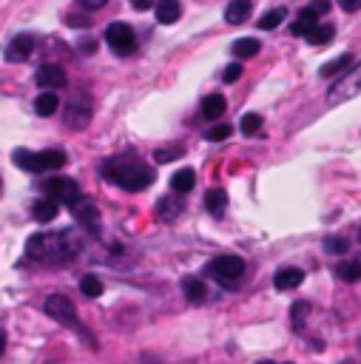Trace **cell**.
<instances>
[{
  "label": "cell",
  "instance_id": "obj_1",
  "mask_svg": "<svg viewBox=\"0 0 361 364\" xmlns=\"http://www.w3.org/2000/svg\"><path fill=\"white\" fill-rule=\"evenodd\" d=\"M83 251V239L77 231H60V233H32L26 242V256L32 262L46 265H63L72 262Z\"/></svg>",
  "mask_w": 361,
  "mask_h": 364
},
{
  "label": "cell",
  "instance_id": "obj_2",
  "mask_svg": "<svg viewBox=\"0 0 361 364\" xmlns=\"http://www.w3.org/2000/svg\"><path fill=\"white\" fill-rule=\"evenodd\" d=\"M100 171L108 182H117L126 191H145L154 182V168H148L142 163H131V160H106Z\"/></svg>",
  "mask_w": 361,
  "mask_h": 364
},
{
  "label": "cell",
  "instance_id": "obj_3",
  "mask_svg": "<svg viewBox=\"0 0 361 364\" xmlns=\"http://www.w3.org/2000/svg\"><path fill=\"white\" fill-rule=\"evenodd\" d=\"M205 273L214 282H219L222 288H236L245 276V262L239 256H217V259L208 262Z\"/></svg>",
  "mask_w": 361,
  "mask_h": 364
},
{
  "label": "cell",
  "instance_id": "obj_4",
  "mask_svg": "<svg viewBox=\"0 0 361 364\" xmlns=\"http://www.w3.org/2000/svg\"><path fill=\"white\" fill-rule=\"evenodd\" d=\"M358 94H361V63H355L344 77H339L333 83V88L327 91V103L342 106V103H347V100H353Z\"/></svg>",
  "mask_w": 361,
  "mask_h": 364
},
{
  "label": "cell",
  "instance_id": "obj_5",
  "mask_svg": "<svg viewBox=\"0 0 361 364\" xmlns=\"http://www.w3.org/2000/svg\"><path fill=\"white\" fill-rule=\"evenodd\" d=\"M106 43H108V49H111L114 54L128 57V54H134V49H137V35H134V28H131L128 23H111V26L106 28Z\"/></svg>",
  "mask_w": 361,
  "mask_h": 364
},
{
  "label": "cell",
  "instance_id": "obj_6",
  "mask_svg": "<svg viewBox=\"0 0 361 364\" xmlns=\"http://www.w3.org/2000/svg\"><path fill=\"white\" fill-rule=\"evenodd\" d=\"M88 123H92V100H88L83 91H77L66 106V126L74 131H83Z\"/></svg>",
  "mask_w": 361,
  "mask_h": 364
},
{
  "label": "cell",
  "instance_id": "obj_7",
  "mask_svg": "<svg viewBox=\"0 0 361 364\" xmlns=\"http://www.w3.org/2000/svg\"><path fill=\"white\" fill-rule=\"evenodd\" d=\"M46 313L51 316V319H57V322H63V324H74L77 330H83L80 324H77V308H74V301L69 299V296H63V293H54V296H49L46 299Z\"/></svg>",
  "mask_w": 361,
  "mask_h": 364
},
{
  "label": "cell",
  "instance_id": "obj_8",
  "mask_svg": "<svg viewBox=\"0 0 361 364\" xmlns=\"http://www.w3.org/2000/svg\"><path fill=\"white\" fill-rule=\"evenodd\" d=\"M69 210H72L74 220H77L83 228H88L94 236L100 233V210H97V205H94L92 199H83V197H77L74 202H69Z\"/></svg>",
  "mask_w": 361,
  "mask_h": 364
},
{
  "label": "cell",
  "instance_id": "obj_9",
  "mask_svg": "<svg viewBox=\"0 0 361 364\" xmlns=\"http://www.w3.org/2000/svg\"><path fill=\"white\" fill-rule=\"evenodd\" d=\"M43 191H46V197H51L57 202H74L80 197V185H77L74 179H69V176H51V179H46L43 182Z\"/></svg>",
  "mask_w": 361,
  "mask_h": 364
},
{
  "label": "cell",
  "instance_id": "obj_10",
  "mask_svg": "<svg viewBox=\"0 0 361 364\" xmlns=\"http://www.w3.org/2000/svg\"><path fill=\"white\" fill-rule=\"evenodd\" d=\"M66 72H63V66H54V63H46V66H40L37 69V74H35V83L40 85V88H46V91H54V88H63L66 85Z\"/></svg>",
  "mask_w": 361,
  "mask_h": 364
},
{
  "label": "cell",
  "instance_id": "obj_11",
  "mask_svg": "<svg viewBox=\"0 0 361 364\" xmlns=\"http://www.w3.org/2000/svg\"><path fill=\"white\" fill-rule=\"evenodd\" d=\"M35 51V38L32 35H17L9 46H6V60L9 63H23V60H28Z\"/></svg>",
  "mask_w": 361,
  "mask_h": 364
},
{
  "label": "cell",
  "instance_id": "obj_12",
  "mask_svg": "<svg viewBox=\"0 0 361 364\" xmlns=\"http://www.w3.org/2000/svg\"><path fill=\"white\" fill-rule=\"evenodd\" d=\"M313 26H319V15H316L313 6H305L302 12H299L296 23L290 26V35H296V38H308Z\"/></svg>",
  "mask_w": 361,
  "mask_h": 364
},
{
  "label": "cell",
  "instance_id": "obj_13",
  "mask_svg": "<svg viewBox=\"0 0 361 364\" xmlns=\"http://www.w3.org/2000/svg\"><path fill=\"white\" fill-rule=\"evenodd\" d=\"M302 282H305V270H299V267H282L274 276L276 290H296Z\"/></svg>",
  "mask_w": 361,
  "mask_h": 364
},
{
  "label": "cell",
  "instance_id": "obj_14",
  "mask_svg": "<svg viewBox=\"0 0 361 364\" xmlns=\"http://www.w3.org/2000/svg\"><path fill=\"white\" fill-rule=\"evenodd\" d=\"M57 214H60V202H57V199H51V197L37 199V202H35V208H32V217H35V222H40V225L51 222Z\"/></svg>",
  "mask_w": 361,
  "mask_h": 364
},
{
  "label": "cell",
  "instance_id": "obj_15",
  "mask_svg": "<svg viewBox=\"0 0 361 364\" xmlns=\"http://www.w3.org/2000/svg\"><path fill=\"white\" fill-rule=\"evenodd\" d=\"M12 160H15V165H17L20 171H28V174H40V171H43L40 157L35 154V151H28V148H17L15 154H12Z\"/></svg>",
  "mask_w": 361,
  "mask_h": 364
},
{
  "label": "cell",
  "instance_id": "obj_16",
  "mask_svg": "<svg viewBox=\"0 0 361 364\" xmlns=\"http://www.w3.org/2000/svg\"><path fill=\"white\" fill-rule=\"evenodd\" d=\"M251 9H253L251 0H230L228 9H225V20L230 26H239V23H245L251 17Z\"/></svg>",
  "mask_w": 361,
  "mask_h": 364
},
{
  "label": "cell",
  "instance_id": "obj_17",
  "mask_svg": "<svg viewBox=\"0 0 361 364\" xmlns=\"http://www.w3.org/2000/svg\"><path fill=\"white\" fill-rule=\"evenodd\" d=\"M154 15H157V23L171 26V23L179 20V15H183V3H179V0H160Z\"/></svg>",
  "mask_w": 361,
  "mask_h": 364
},
{
  "label": "cell",
  "instance_id": "obj_18",
  "mask_svg": "<svg viewBox=\"0 0 361 364\" xmlns=\"http://www.w3.org/2000/svg\"><path fill=\"white\" fill-rule=\"evenodd\" d=\"M183 290H185V296H188L191 305H202V301L208 299L205 279H199V276H185V279H183Z\"/></svg>",
  "mask_w": 361,
  "mask_h": 364
},
{
  "label": "cell",
  "instance_id": "obj_19",
  "mask_svg": "<svg viewBox=\"0 0 361 364\" xmlns=\"http://www.w3.org/2000/svg\"><path fill=\"white\" fill-rule=\"evenodd\" d=\"M225 205H228V194L222 188H210L205 194V208L210 217H222L225 214Z\"/></svg>",
  "mask_w": 361,
  "mask_h": 364
},
{
  "label": "cell",
  "instance_id": "obj_20",
  "mask_svg": "<svg viewBox=\"0 0 361 364\" xmlns=\"http://www.w3.org/2000/svg\"><path fill=\"white\" fill-rule=\"evenodd\" d=\"M194 182H196L194 168H179V171L171 176V188H174V194H188V191L194 188Z\"/></svg>",
  "mask_w": 361,
  "mask_h": 364
},
{
  "label": "cell",
  "instance_id": "obj_21",
  "mask_svg": "<svg viewBox=\"0 0 361 364\" xmlns=\"http://www.w3.org/2000/svg\"><path fill=\"white\" fill-rule=\"evenodd\" d=\"M225 108H228V103H225L222 94H208L202 100V117L205 119H219L225 114Z\"/></svg>",
  "mask_w": 361,
  "mask_h": 364
},
{
  "label": "cell",
  "instance_id": "obj_22",
  "mask_svg": "<svg viewBox=\"0 0 361 364\" xmlns=\"http://www.w3.org/2000/svg\"><path fill=\"white\" fill-rule=\"evenodd\" d=\"M40 165H43V171H60L66 165V151H60V148H49V151H40Z\"/></svg>",
  "mask_w": 361,
  "mask_h": 364
},
{
  "label": "cell",
  "instance_id": "obj_23",
  "mask_svg": "<svg viewBox=\"0 0 361 364\" xmlns=\"http://www.w3.org/2000/svg\"><path fill=\"white\" fill-rule=\"evenodd\" d=\"M259 49H262V43L256 40V38H239L233 46H230V51H233V57H239V60H248V57H256L259 54Z\"/></svg>",
  "mask_w": 361,
  "mask_h": 364
},
{
  "label": "cell",
  "instance_id": "obj_24",
  "mask_svg": "<svg viewBox=\"0 0 361 364\" xmlns=\"http://www.w3.org/2000/svg\"><path fill=\"white\" fill-rule=\"evenodd\" d=\"M350 66H353V54H339L336 60H330V63H324L319 69V77H336V74H342Z\"/></svg>",
  "mask_w": 361,
  "mask_h": 364
},
{
  "label": "cell",
  "instance_id": "obj_25",
  "mask_svg": "<svg viewBox=\"0 0 361 364\" xmlns=\"http://www.w3.org/2000/svg\"><path fill=\"white\" fill-rule=\"evenodd\" d=\"M57 106H60V100H57L54 91H43V94H37V100H35V111L40 117H51L57 111Z\"/></svg>",
  "mask_w": 361,
  "mask_h": 364
},
{
  "label": "cell",
  "instance_id": "obj_26",
  "mask_svg": "<svg viewBox=\"0 0 361 364\" xmlns=\"http://www.w3.org/2000/svg\"><path fill=\"white\" fill-rule=\"evenodd\" d=\"M336 273H339V279H342V282L355 285V282H361V262L347 259V262H342V265L336 267Z\"/></svg>",
  "mask_w": 361,
  "mask_h": 364
},
{
  "label": "cell",
  "instance_id": "obj_27",
  "mask_svg": "<svg viewBox=\"0 0 361 364\" xmlns=\"http://www.w3.org/2000/svg\"><path fill=\"white\" fill-rule=\"evenodd\" d=\"M179 210H183V205L176 202V197H162V199L157 202V214H160V220H165V222L176 220Z\"/></svg>",
  "mask_w": 361,
  "mask_h": 364
},
{
  "label": "cell",
  "instance_id": "obj_28",
  "mask_svg": "<svg viewBox=\"0 0 361 364\" xmlns=\"http://www.w3.org/2000/svg\"><path fill=\"white\" fill-rule=\"evenodd\" d=\"M336 38V28L333 26H313L310 28V35H308V43H313V46H327L330 40Z\"/></svg>",
  "mask_w": 361,
  "mask_h": 364
},
{
  "label": "cell",
  "instance_id": "obj_29",
  "mask_svg": "<svg viewBox=\"0 0 361 364\" xmlns=\"http://www.w3.org/2000/svg\"><path fill=\"white\" fill-rule=\"evenodd\" d=\"M80 293L88 296V299H97V296H103V282L94 276V273H85L80 279Z\"/></svg>",
  "mask_w": 361,
  "mask_h": 364
},
{
  "label": "cell",
  "instance_id": "obj_30",
  "mask_svg": "<svg viewBox=\"0 0 361 364\" xmlns=\"http://www.w3.org/2000/svg\"><path fill=\"white\" fill-rule=\"evenodd\" d=\"M285 9H270L267 15H262L259 17V28H262V32H270V28H276V26H282L285 23Z\"/></svg>",
  "mask_w": 361,
  "mask_h": 364
},
{
  "label": "cell",
  "instance_id": "obj_31",
  "mask_svg": "<svg viewBox=\"0 0 361 364\" xmlns=\"http://www.w3.org/2000/svg\"><path fill=\"white\" fill-rule=\"evenodd\" d=\"M239 129H242L245 137H253L262 131V114H245L242 123H239Z\"/></svg>",
  "mask_w": 361,
  "mask_h": 364
},
{
  "label": "cell",
  "instance_id": "obj_32",
  "mask_svg": "<svg viewBox=\"0 0 361 364\" xmlns=\"http://www.w3.org/2000/svg\"><path fill=\"white\" fill-rule=\"evenodd\" d=\"M183 151H185L183 145H171V148H157V151H154V160L165 165V163H174L176 157H183Z\"/></svg>",
  "mask_w": 361,
  "mask_h": 364
},
{
  "label": "cell",
  "instance_id": "obj_33",
  "mask_svg": "<svg viewBox=\"0 0 361 364\" xmlns=\"http://www.w3.org/2000/svg\"><path fill=\"white\" fill-rule=\"evenodd\" d=\"M310 313V305L308 301H296L290 308V316H293V330H302L305 327V316Z\"/></svg>",
  "mask_w": 361,
  "mask_h": 364
},
{
  "label": "cell",
  "instance_id": "obj_34",
  "mask_svg": "<svg viewBox=\"0 0 361 364\" xmlns=\"http://www.w3.org/2000/svg\"><path fill=\"white\" fill-rule=\"evenodd\" d=\"M324 251L327 254H344V251H350V242L344 236H327L324 239Z\"/></svg>",
  "mask_w": 361,
  "mask_h": 364
},
{
  "label": "cell",
  "instance_id": "obj_35",
  "mask_svg": "<svg viewBox=\"0 0 361 364\" xmlns=\"http://www.w3.org/2000/svg\"><path fill=\"white\" fill-rule=\"evenodd\" d=\"M230 134H233V129H230L228 123H219V126H214V129H208L205 137H208L210 142H222V140H228Z\"/></svg>",
  "mask_w": 361,
  "mask_h": 364
},
{
  "label": "cell",
  "instance_id": "obj_36",
  "mask_svg": "<svg viewBox=\"0 0 361 364\" xmlns=\"http://www.w3.org/2000/svg\"><path fill=\"white\" fill-rule=\"evenodd\" d=\"M63 20L69 26H74V28H88V26H92V15H66Z\"/></svg>",
  "mask_w": 361,
  "mask_h": 364
},
{
  "label": "cell",
  "instance_id": "obj_37",
  "mask_svg": "<svg viewBox=\"0 0 361 364\" xmlns=\"http://www.w3.org/2000/svg\"><path fill=\"white\" fill-rule=\"evenodd\" d=\"M239 77H242V63H230V66L222 72V80H225V83H236Z\"/></svg>",
  "mask_w": 361,
  "mask_h": 364
},
{
  "label": "cell",
  "instance_id": "obj_38",
  "mask_svg": "<svg viewBox=\"0 0 361 364\" xmlns=\"http://www.w3.org/2000/svg\"><path fill=\"white\" fill-rule=\"evenodd\" d=\"M80 3V9H85V15H92V12H97V9H103L108 0H77Z\"/></svg>",
  "mask_w": 361,
  "mask_h": 364
},
{
  "label": "cell",
  "instance_id": "obj_39",
  "mask_svg": "<svg viewBox=\"0 0 361 364\" xmlns=\"http://www.w3.org/2000/svg\"><path fill=\"white\" fill-rule=\"evenodd\" d=\"M77 49H80L83 54H94V51H97V40H94V38H80Z\"/></svg>",
  "mask_w": 361,
  "mask_h": 364
},
{
  "label": "cell",
  "instance_id": "obj_40",
  "mask_svg": "<svg viewBox=\"0 0 361 364\" xmlns=\"http://www.w3.org/2000/svg\"><path fill=\"white\" fill-rule=\"evenodd\" d=\"M339 6H342L344 12H358V9H361V0H339Z\"/></svg>",
  "mask_w": 361,
  "mask_h": 364
},
{
  "label": "cell",
  "instance_id": "obj_41",
  "mask_svg": "<svg viewBox=\"0 0 361 364\" xmlns=\"http://www.w3.org/2000/svg\"><path fill=\"white\" fill-rule=\"evenodd\" d=\"M313 9H316V15H327L330 12V0H313Z\"/></svg>",
  "mask_w": 361,
  "mask_h": 364
},
{
  "label": "cell",
  "instance_id": "obj_42",
  "mask_svg": "<svg viewBox=\"0 0 361 364\" xmlns=\"http://www.w3.org/2000/svg\"><path fill=\"white\" fill-rule=\"evenodd\" d=\"M128 3H131L134 9H140V12H145V9L154 6V0H128Z\"/></svg>",
  "mask_w": 361,
  "mask_h": 364
},
{
  "label": "cell",
  "instance_id": "obj_43",
  "mask_svg": "<svg viewBox=\"0 0 361 364\" xmlns=\"http://www.w3.org/2000/svg\"><path fill=\"white\" fill-rule=\"evenodd\" d=\"M3 350H6V333L0 330V356H3Z\"/></svg>",
  "mask_w": 361,
  "mask_h": 364
},
{
  "label": "cell",
  "instance_id": "obj_44",
  "mask_svg": "<svg viewBox=\"0 0 361 364\" xmlns=\"http://www.w3.org/2000/svg\"><path fill=\"white\" fill-rule=\"evenodd\" d=\"M259 364H290V361H259Z\"/></svg>",
  "mask_w": 361,
  "mask_h": 364
},
{
  "label": "cell",
  "instance_id": "obj_45",
  "mask_svg": "<svg viewBox=\"0 0 361 364\" xmlns=\"http://www.w3.org/2000/svg\"><path fill=\"white\" fill-rule=\"evenodd\" d=\"M358 239H361V233H358Z\"/></svg>",
  "mask_w": 361,
  "mask_h": 364
}]
</instances>
